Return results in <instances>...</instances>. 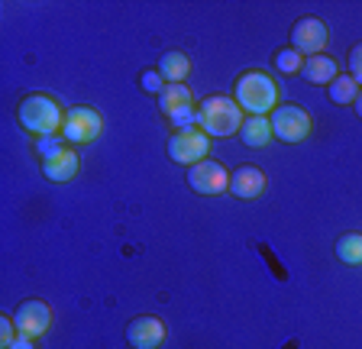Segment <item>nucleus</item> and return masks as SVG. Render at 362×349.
I'll return each mask as SVG.
<instances>
[{
	"label": "nucleus",
	"instance_id": "1",
	"mask_svg": "<svg viewBox=\"0 0 362 349\" xmlns=\"http://www.w3.org/2000/svg\"><path fill=\"white\" fill-rule=\"evenodd\" d=\"M16 117H20V126L26 133H36L42 136H55L62 126H65V110L59 107V100L45 97V94H30L23 97L16 107Z\"/></svg>",
	"mask_w": 362,
	"mask_h": 349
},
{
	"label": "nucleus",
	"instance_id": "2",
	"mask_svg": "<svg viewBox=\"0 0 362 349\" xmlns=\"http://www.w3.org/2000/svg\"><path fill=\"white\" fill-rule=\"evenodd\" d=\"M236 104L249 117H269L279 107V88L265 71H246L236 78Z\"/></svg>",
	"mask_w": 362,
	"mask_h": 349
},
{
	"label": "nucleus",
	"instance_id": "3",
	"mask_svg": "<svg viewBox=\"0 0 362 349\" xmlns=\"http://www.w3.org/2000/svg\"><path fill=\"white\" fill-rule=\"evenodd\" d=\"M197 126L214 139L233 136L236 129L243 126V110L233 97H223V94H214V97L201 100L197 107Z\"/></svg>",
	"mask_w": 362,
	"mask_h": 349
},
{
	"label": "nucleus",
	"instance_id": "4",
	"mask_svg": "<svg viewBox=\"0 0 362 349\" xmlns=\"http://www.w3.org/2000/svg\"><path fill=\"white\" fill-rule=\"evenodd\" d=\"M207 152H211V136H207L201 126L175 129L172 139H168V159L178 162V165H185V168L204 162L207 159Z\"/></svg>",
	"mask_w": 362,
	"mask_h": 349
},
{
	"label": "nucleus",
	"instance_id": "5",
	"mask_svg": "<svg viewBox=\"0 0 362 349\" xmlns=\"http://www.w3.org/2000/svg\"><path fill=\"white\" fill-rule=\"evenodd\" d=\"M272 136H279L281 143H304L310 133V114L298 104H281L272 110Z\"/></svg>",
	"mask_w": 362,
	"mask_h": 349
},
{
	"label": "nucleus",
	"instance_id": "6",
	"mask_svg": "<svg viewBox=\"0 0 362 349\" xmlns=\"http://www.w3.org/2000/svg\"><path fill=\"white\" fill-rule=\"evenodd\" d=\"M188 184H191V191H197L204 198H214V194L230 191V172L217 159H204L188 168Z\"/></svg>",
	"mask_w": 362,
	"mask_h": 349
},
{
	"label": "nucleus",
	"instance_id": "7",
	"mask_svg": "<svg viewBox=\"0 0 362 349\" xmlns=\"http://www.w3.org/2000/svg\"><path fill=\"white\" fill-rule=\"evenodd\" d=\"M100 133V114L94 107H71L65 114V126H62V136L68 143H90V139H98Z\"/></svg>",
	"mask_w": 362,
	"mask_h": 349
},
{
	"label": "nucleus",
	"instance_id": "8",
	"mask_svg": "<svg viewBox=\"0 0 362 349\" xmlns=\"http://www.w3.org/2000/svg\"><path fill=\"white\" fill-rule=\"evenodd\" d=\"M327 46V26L324 20H317V16H304L298 20L291 30V49H298L301 55H320V49Z\"/></svg>",
	"mask_w": 362,
	"mask_h": 349
},
{
	"label": "nucleus",
	"instance_id": "9",
	"mask_svg": "<svg viewBox=\"0 0 362 349\" xmlns=\"http://www.w3.org/2000/svg\"><path fill=\"white\" fill-rule=\"evenodd\" d=\"M13 324L23 336H33V340H36V336H42L45 330H49V324H52V311H49L42 301L30 297V301H23L20 307H16Z\"/></svg>",
	"mask_w": 362,
	"mask_h": 349
},
{
	"label": "nucleus",
	"instance_id": "10",
	"mask_svg": "<svg viewBox=\"0 0 362 349\" xmlns=\"http://www.w3.org/2000/svg\"><path fill=\"white\" fill-rule=\"evenodd\" d=\"M127 340L133 349H158L165 343V320L158 317H136L127 326Z\"/></svg>",
	"mask_w": 362,
	"mask_h": 349
},
{
	"label": "nucleus",
	"instance_id": "11",
	"mask_svg": "<svg viewBox=\"0 0 362 349\" xmlns=\"http://www.w3.org/2000/svg\"><path fill=\"white\" fill-rule=\"evenodd\" d=\"M265 191V174L259 165H240L230 174V194L240 201H252Z\"/></svg>",
	"mask_w": 362,
	"mask_h": 349
},
{
	"label": "nucleus",
	"instance_id": "12",
	"mask_svg": "<svg viewBox=\"0 0 362 349\" xmlns=\"http://www.w3.org/2000/svg\"><path fill=\"white\" fill-rule=\"evenodd\" d=\"M42 174L49 178V182H71V178L78 174V152L65 149L59 159L42 162Z\"/></svg>",
	"mask_w": 362,
	"mask_h": 349
},
{
	"label": "nucleus",
	"instance_id": "13",
	"mask_svg": "<svg viewBox=\"0 0 362 349\" xmlns=\"http://www.w3.org/2000/svg\"><path fill=\"white\" fill-rule=\"evenodd\" d=\"M301 75L310 84H330L337 78V61L330 55H310V59H304Z\"/></svg>",
	"mask_w": 362,
	"mask_h": 349
},
{
	"label": "nucleus",
	"instance_id": "14",
	"mask_svg": "<svg viewBox=\"0 0 362 349\" xmlns=\"http://www.w3.org/2000/svg\"><path fill=\"white\" fill-rule=\"evenodd\" d=\"M240 136H243V143H246L249 149H262V146L272 139L269 117H246L243 126H240Z\"/></svg>",
	"mask_w": 362,
	"mask_h": 349
},
{
	"label": "nucleus",
	"instance_id": "15",
	"mask_svg": "<svg viewBox=\"0 0 362 349\" xmlns=\"http://www.w3.org/2000/svg\"><path fill=\"white\" fill-rule=\"evenodd\" d=\"M188 71H191V61L185 52H165L158 59V75L165 78L168 84H185Z\"/></svg>",
	"mask_w": 362,
	"mask_h": 349
},
{
	"label": "nucleus",
	"instance_id": "16",
	"mask_svg": "<svg viewBox=\"0 0 362 349\" xmlns=\"http://www.w3.org/2000/svg\"><path fill=\"white\" fill-rule=\"evenodd\" d=\"M181 107H191V91L188 84H165V91L158 94V110L165 117H172Z\"/></svg>",
	"mask_w": 362,
	"mask_h": 349
},
{
	"label": "nucleus",
	"instance_id": "17",
	"mask_svg": "<svg viewBox=\"0 0 362 349\" xmlns=\"http://www.w3.org/2000/svg\"><path fill=\"white\" fill-rule=\"evenodd\" d=\"M330 91H327V97L333 100V104H356V97H359V84L353 81V75H337L330 84H327Z\"/></svg>",
	"mask_w": 362,
	"mask_h": 349
},
{
	"label": "nucleus",
	"instance_id": "18",
	"mask_svg": "<svg viewBox=\"0 0 362 349\" xmlns=\"http://www.w3.org/2000/svg\"><path fill=\"white\" fill-rule=\"evenodd\" d=\"M337 259L346 266H359L362 262V236L359 233H346L337 239Z\"/></svg>",
	"mask_w": 362,
	"mask_h": 349
},
{
	"label": "nucleus",
	"instance_id": "19",
	"mask_svg": "<svg viewBox=\"0 0 362 349\" xmlns=\"http://www.w3.org/2000/svg\"><path fill=\"white\" fill-rule=\"evenodd\" d=\"M275 69L285 71V75H294V71L304 69V59L298 49H281V52H275Z\"/></svg>",
	"mask_w": 362,
	"mask_h": 349
},
{
	"label": "nucleus",
	"instance_id": "20",
	"mask_svg": "<svg viewBox=\"0 0 362 349\" xmlns=\"http://www.w3.org/2000/svg\"><path fill=\"white\" fill-rule=\"evenodd\" d=\"M36 152L42 155V162H49V159H59L62 152H65V146L55 136H42V139H36Z\"/></svg>",
	"mask_w": 362,
	"mask_h": 349
},
{
	"label": "nucleus",
	"instance_id": "21",
	"mask_svg": "<svg viewBox=\"0 0 362 349\" xmlns=\"http://www.w3.org/2000/svg\"><path fill=\"white\" fill-rule=\"evenodd\" d=\"M168 120H172L175 129H191V126H197V110L194 107H181V110H175V114L168 117Z\"/></svg>",
	"mask_w": 362,
	"mask_h": 349
},
{
	"label": "nucleus",
	"instance_id": "22",
	"mask_svg": "<svg viewBox=\"0 0 362 349\" xmlns=\"http://www.w3.org/2000/svg\"><path fill=\"white\" fill-rule=\"evenodd\" d=\"M139 84H143V91H149V94H162V91H165V78L158 75V69L143 71V75H139Z\"/></svg>",
	"mask_w": 362,
	"mask_h": 349
},
{
	"label": "nucleus",
	"instance_id": "23",
	"mask_svg": "<svg viewBox=\"0 0 362 349\" xmlns=\"http://www.w3.org/2000/svg\"><path fill=\"white\" fill-rule=\"evenodd\" d=\"M349 75H353V81L362 88V42L349 49Z\"/></svg>",
	"mask_w": 362,
	"mask_h": 349
},
{
	"label": "nucleus",
	"instance_id": "24",
	"mask_svg": "<svg viewBox=\"0 0 362 349\" xmlns=\"http://www.w3.org/2000/svg\"><path fill=\"white\" fill-rule=\"evenodd\" d=\"M20 336V330H16L13 317H0V343H4V349H10V343Z\"/></svg>",
	"mask_w": 362,
	"mask_h": 349
},
{
	"label": "nucleus",
	"instance_id": "25",
	"mask_svg": "<svg viewBox=\"0 0 362 349\" xmlns=\"http://www.w3.org/2000/svg\"><path fill=\"white\" fill-rule=\"evenodd\" d=\"M10 349H36V346H33V336H16V340L13 343H10Z\"/></svg>",
	"mask_w": 362,
	"mask_h": 349
},
{
	"label": "nucleus",
	"instance_id": "26",
	"mask_svg": "<svg viewBox=\"0 0 362 349\" xmlns=\"http://www.w3.org/2000/svg\"><path fill=\"white\" fill-rule=\"evenodd\" d=\"M356 117L362 120V91H359V97H356Z\"/></svg>",
	"mask_w": 362,
	"mask_h": 349
}]
</instances>
